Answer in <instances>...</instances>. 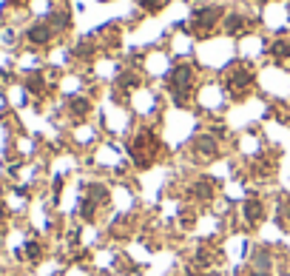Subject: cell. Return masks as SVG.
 <instances>
[{
    "instance_id": "cell-11",
    "label": "cell",
    "mask_w": 290,
    "mask_h": 276,
    "mask_svg": "<svg viewBox=\"0 0 290 276\" xmlns=\"http://www.w3.org/2000/svg\"><path fill=\"white\" fill-rule=\"evenodd\" d=\"M270 51H273V57L282 60V57H288V54H290V46L279 40V43H273V46H270Z\"/></svg>"
},
{
    "instance_id": "cell-4",
    "label": "cell",
    "mask_w": 290,
    "mask_h": 276,
    "mask_svg": "<svg viewBox=\"0 0 290 276\" xmlns=\"http://www.w3.org/2000/svg\"><path fill=\"white\" fill-rule=\"evenodd\" d=\"M250 80H253V74H250V69H236V71H230V77H228V89L233 91V94H242V91L250 86Z\"/></svg>"
},
{
    "instance_id": "cell-1",
    "label": "cell",
    "mask_w": 290,
    "mask_h": 276,
    "mask_svg": "<svg viewBox=\"0 0 290 276\" xmlns=\"http://www.w3.org/2000/svg\"><path fill=\"white\" fill-rule=\"evenodd\" d=\"M219 20H222L219 6H202V9L193 11V29H196V34H208Z\"/></svg>"
},
{
    "instance_id": "cell-5",
    "label": "cell",
    "mask_w": 290,
    "mask_h": 276,
    "mask_svg": "<svg viewBox=\"0 0 290 276\" xmlns=\"http://www.w3.org/2000/svg\"><path fill=\"white\" fill-rule=\"evenodd\" d=\"M29 40L34 43V46H46V43L51 40V26H46V23L31 26V29H29Z\"/></svg>"
},
{
    "instance_id": "cell-10",
    "label": "cell",
    "mask_w": 290,
    "mask_h": 276,
    "mask_svg": "<svg viewBox=\"0 0 290 276\" xmlns=\"http://www.w3.org/2000/svg\"><path fill=\"white\" fill-rule=\"evenodd\" d=\"M191 194H193V197H199V199H210V194H213V191H210L208 182H196V185L191 188Z\"/></svg>"
},
{
    "instance_id": "cell-6",
    "label": "cell",
    "mask_w": 290,
    "mask_h": 276,
    "mask_svg": "<svg viewBox=\"0 0 290 276\" xmlns=\"http://www.w3.org/2000/svg\"><path fill=\"white\" fill-rule=\"evenodd\" d=\"M245 29H248V20L242 17V14H228L225 17V31L228 34H242Z\"/></svg>"
},
{
    "instance_id": "cell-19",
    "label": "cell",
    "mask_w": 290,
    "mask_h": 276,
    "mask_svg": "<svg viewBox=\"0 0 290 276\" xmlns=\"http://www.w3.org/2000/svg\"><path fill=\"white\" fill-rule=\"evenodd\" d=\"M6 217V208H3V202H0V219Z\"/></svg>"
},
{
    "instance_id": "cell-15",
    "label": "cell",
    "mask_w": 290,
    "mask_h": 276,
    "mask_svg": "<svg viewBox=\"0 0 290 276\" xmlns=\"http://www.w3.org/2000/svg\"><path fill=\"white\" fill-rule=\"evenodd\" d=\"M162 3H165V0H140V6H142L145 11H160Z\"/></svg>"
},
{
    "instance_id": "cell-20",
    "label": "cell",
    "mask_w": 290,
    "mask_h": 276,
    "mask_svg": "<svg viewBox=\"0 0 290 276\" xmlns=\"http://www.w3.org/2000/svg\"><path fill=\"white\" fill-rule=\"evenodd\" d=\"M9 3H14V6H20V3H26V0H9Z\"/></svg>"
},
{
    "instance_id": "cell-9",
    "label": "cell",
    "mask_w": 290,
    "mask_h": 276,
    "mask_svg": "<svg viewBox=\"0 0 290 276\" xmlns=\"http://www.w3.org/2000/svg\"><path fill=\"white\" fill-rule=\"evenodd\" d=\"M89 199L94 202V205H100V202L108 199V191H105L102 185H89Z\"/></svg>"
},
{
    "instance_id": "cell-12",
    "label": "cell",
    "mask_w": 290,
    "mask_h": 276,
    "mask_svg": "<svg viewBox=\"0 0 290 276\" xmlns=\"http://www.w3.org/2000/svg\"><path fill=\"white\" fill-rule=\"evenodd\" d=\"M51 26L54 29H69V14H51Z\"/></svg>"
},
{
    "instance_id": "cell-7",
    "label": "cell",
    "mask_w": 290,
    "mask_h": 276,
    "mask_svg": "<svg viewBox=\"0 0 290 276\" xmlns=\"http://www.w3.org/2000/svg\"><path fill=\"white\" fill-rule=\"evenodd\" d=\"M262 214H265V211H262V202H259V199H250V202H245V219H248V222H259Z\"/></svg>"
},
{
    "instance_id": "cell-16",
    "label": "cell",
    "mask_w": 290,
    "mask_h": 276,
    "mask_svg": "<svg viewBox=\"0 0 290 276\" xmlns=\"http://www.w3.org/2000/svg\"><path fill=\"white\" fill-rule=\"evenodd\" d=\"M26 257L29 259H40V245H37V242H29V245H26Z\"/></svg>"
},
{
    "instance_id": "cell-18",
    "label": "cell",
    "mask_w": 290,
    "mask_h": 276,
    "mask_svg": "<svg viewBox=\"0 0 290 276\" xmlns=\"http://www.w3.org/2000/svg\"><path fill=\"white\" fill-rule=\"evenodd\" d=\"M250 276H270V274H268V271H253Z\"/></svg>"
},
{
    "instance_id": "cell-8",
    "label": "cell",
    "mask_w": 290,
    "mask_h": 276,
    "mask_svg": "<svg viewBox=\"0 0 290 276\" xmlns=\"http://www.w3.org/2000/svg\"><path fill=\"white\" fill-rule=\"evenodd\" d=\"M69 109H71V114H77V117H86V114H89V109H91V103H89V100H83V97H71Z\"/></svg>"
},
{
    "instance_id": "cell-13",
    "label": "cell",
    "mask_w": 290,
    "mask_h": 276,
    "mask_svg": "<svg viewBox=\"0 0 290 276\" xmlns=\"http://www.w3.org/2000/svg\"><path fill=\"white\" fill-rule=\"evenodd\" d=\"M26 86H29V89L34 91V94H40V91H43V77H40V74H31Z\"/></svg>"
},
{
    "instance_id": "cell-2",
    "label": "cell",
    "mask_w": 290,
    "mask_h": 276,
    "mask_svg": "<svg viewBox=\"0 0 290 276\" xmlns=\"http://www.w3.org/2000/svg\"><path fill=\"white\" fill-rule=\"evenodd\" d=\"M191 83H193V71H191V66H177V69H171L168 86L177 91V94H188Z\"/></svg>"
},
{
    "instance_id": "cell-14",
    "label": "cell",
    "mask_w": 290,
    "mask_h": 276,
    "mask_svg": "<svg viewBox=\"0 0 290 276\" xmlns=\"http://www.w3.org/2000/svg\"><path fill=\"white\" fill-rule=\"evenodd\" d=\"M80 217H83V219H91V217H94V202H91V199H83Z\"/></svg>"
},
{
    "instance_id": "cell-3",
    "label": "cell",
    "mask_w": 290,
    "mask_h": 276,
    "mask_svg": "<svg viewBox=\"0 0 290 276\" xmlns=\"http://www.w3.org/2000/svg\"><path fill=\"white\" fill-rule=\"evenodd\" d=\"M216 151H219V145H216V139L210 137V134H202V137L193 139V154L199 159H213Z\"/></svg>"
},
{
    "instance_id": "cell-17",
    "label": "cell",
    "mask_w": 290,
    "mask_h": 276,
    "mask_svg": "<svg viewBox=\"0 0 290 276\" xmlns=\"http://www.w3.org/2000/svg\"><path fill=\"white\" fill-rule=\"evenodd\" d=\"M137 83H140L137 74H125V77H122V86H137Z\"/></svg>"
}]
</instances>
